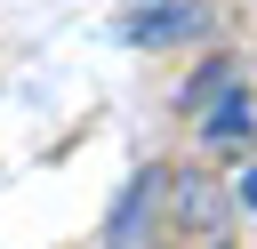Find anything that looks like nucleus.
<instances>
[{
	"label": "nucleus",
	"instance_id": "nucleus-1",
	"mask_svg": "<svg viewBox=\"0 0 257 249\" xmlns=\"http://www.w3.org/2000/svg\"><path fill=\"white\" fill-rule=\"evenodd\" d=\"M169 193H177V201H169L177 233H193V241H233V233H225V193H217V177H177Z\"/></svg>",
	"mask_w": 257,
	"mask_h": 249
},
{
	"label": "nucleus",
	"instance_id": "nucleus-2",
	"mask_svg": "<svg viewBox=\"0 0 257 249\" xmlns=\"http://www.w3.org/2000/svg\"><path fill=\"white\" fill-rule=\"evenodd\" d=\"M249 129H257V120H249V96L225 88V104L201 120V153H209V161H241V153H249Z\"/></svg>",
	"mask_w": 257,
	"mask_h": 249
},
{
	"label": "nucleus",
	"instance_id": "nucleus-3",
	"mask_svg": "<svg viewBox=\"0 0 257 249\" xmlns=\"http://www.w3.org/2000/svg\"><path fill=\"white\" fill-rule=\"evenodd\" d=\"M153 193H169V177H161V169H137V177H128V193H120V201H112V217H104V241H128V233H137V217H145V201H153Z\"/></svg>",
	"mask_w": 257,
	"mask_h": 249
},
{
	"label": "nucleus",
	"instance_id": "nucleus-4",
	"mask_svg": "<svg viewBox=\"0 0 257 249\" xmlns=\"http://www.w3.org/2000/svg\"><path fill=\"white\" fill-rule=\"evenodd\" d=\"M193 24H201V8H169V16H137L128 32H137V40H177V32H193Z\"/></svg>",
	"mask_w": 257,
	"mask_h": 249
},
{
	"label": "nucleus",
	"instance_id": "nucleus-5",
	"mask_svg": "<svg viewBox=\"0 0 257 249\" xmlns=\"http://www.w3.org/2000/svg\"><path fill=\"white\" fill-rule=\"evenodd\" d=\"M217 88H233V56H209V64L193 72V88H185V104H209Z\"/></svg>",
	"mask_w": 257,
	"mask_h": 249
},
{
	"label": "nucleus",
	"instance_id": "nucleus-6",
	"mask_svg": "<svg viewBox=\"0 0 257 249\" xmlns=\"http://www.w3.org/2000/svg\"><path fill=\"white\" fill-rule=\"evenodd\" d=\"M241 209H257V169H249V177H241Z\"/></svg>",
	"mask_w": 257,
	"mask_h": 249
}]
</instances>
